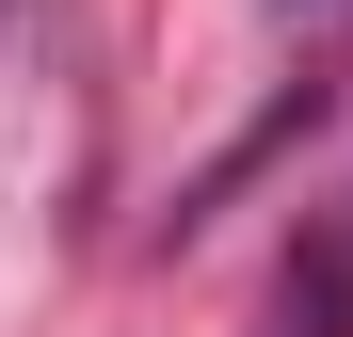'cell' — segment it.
<instances>
[{
  "label": "cell",
  "mask_w": 353,
  "mask_h": 337,
  "mask_svg": "<svg viewBox=\"0 0 353 337\" xmlns=\"http://www.w3.org/2000/svg\"><path fill=\"white\" fill-rule=\"evenodd\" d=\"M289 17H305V0H289Z\"/></svg>",
  "instance_id": "obj_2"
},
{
  "label": "cell",
  "mask_w": 353,
  "mask_h": 337,
  "mask_svg": "<svg viewBox=\"0 0 353 337\" xmlns=\"http://www.w3.org/2000/svg\"><path fill=\"white\" fill-rule=\"evenodd\" d=\"M353 321V241H289V289H273V337H337Z\"/></svg>",
  "instance_id": "obj_1"
}]
</instances>
